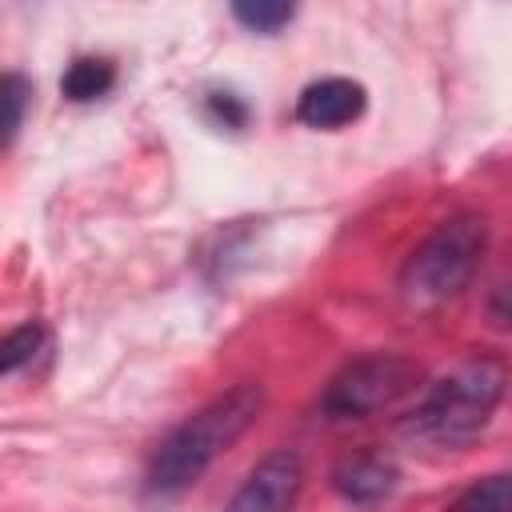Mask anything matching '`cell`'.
Returning a JSON list of instances; mask_svg holds the SVG:
<instances>
[{
    "mask_svg": "<svg viewBox=\"0 0 512 512\" xmlns=\"http://www.w3.org/2000/svg\"><path fill=\"white\" fill-rule=\"evenodd\" d=\"M364 104H368V96H364V88H360L356 80H348V76H328V80H316V84H308V88L300 92L296 116H300V124H308V128L336 132V128H344V124H352V120L364 112Z\"/></svg>",
    "mask_w": 512,
    "mask_h": 512,
    "instance_id": "6",
    "label": "cell"
},
{
    "mask_svg": "<svg viewBox=\"0 0 512 512\" xmlns=\"http://www.w3.org/2000/svg\"><path fill=\"white\" fill-rule=\"evenodd\" d=\"M508 388V364L500 356H468L440 376L404 420V436L428 448H464L492 420Z\"/></svg>",
    "mask_w": 512,
    "mask_h": 512,
    "instance_id": "2",
    "label": "cell"
},
{
    "mask_svg": "<svg viewBox=\"0 0 512 512\" xmlns=\"http://www.w3.org/2000/svg\"><path fill=\"white\" fill-rule=\"evenodd\" d=\"M300 484H304L300 456L280 448L248 472V480L236 488V496L228 500L224 512H292L296 496H300Z\"/></svg>",
    "mask_w": 512,
    "mask_h": 512,
    "instance_id": "5",
    "label": "cell"
},
{
    "mask_svg": "<svg viewBox=\"0 0 512 512\" xmlns=\"http://www.w3.org/2000/svg\"><path fill=\"white\" fill-rule=\"evenodd\" d=\"M208 108H212L224 124H232V128H240V124H244V116H248V112H244V104H240L236 96H224V92H216V96L208 100Z\"/></svg>",
    "mask_w": 512,
    "mask_h": 512,
    "instance_id": "13",
    "label": "cell"
},
{
    "mask_svg": "<svg viewBox=\"0 0 512 512\" xmlns=\"http://www.w3.org/2000/svg\"><path fill=\"white\" fill-rule=\"evenodd\" d=\"M232 16L252 32H276L296 16V8L292 4H276V0H256V4H236Z\"/></svg>",
    "mask_w": 512,
    "mask_h": 512,
    "instance_id": "11",
    "label": "cell"
},
{
    "mask_svg": "<svg viewBox=\"0 0 512 512\" xmlns=\"http://www.w3.org/2000/svg\"><path fill=\"white\" fill-rule=\"evenodd\" d=\"M448 512H512V476H488L472 484Z\"/></svg>",
    "mask_w": 512,
    "mask_h": 512,
    "instance_id": "10",
    "label": "cell"
},
{
    "mask_svg": "<svg viewBox=\"0 0 512 512\" xmlns=\"http://www.w3.org/2000/svg\"><path fill=\"white\" fill-rule=\"evenodd\" d=\"M264 408V388L260 384H236L224 396L208 400L200 412H192L152 456L144 492L152 500H172L188 492L220 452H228L260 416Z\"/></svg>",
    "mask_w": 512,
    "mask_h": 512,
    "instance_id": "1",
    "label": "cell"
},
{
    "mask_svg": "<svg viewBox=\"0 0 512 512\" xmlns=\"http://www.w3.org/2000/svg\"><path fill=\"white\" fill-rule=\"evenodd\" d=\"M44 344H48V332H44V324H20V328H12L8 336H4V344H0V368H4V376H12V372H20L24 364H32L40 352H44Z\"/></svg>",
    "mask_w": 512,
    "mask_h": 512,
    "instance_id": "9",
    "label": "cell"
},
{
    "mask_svg": "<svg viewBox=\"0 0 512 512\" xmlns=\"http://www.w3.org/2000/svg\"><path fill=\"white\" fill-rule=\"evenodd\" d=\"M332 484L336 492L348 500V504H360V508H372L380 500H388L400 484V472L392 460L384 456H352L344 460L336 472H332Z\"/></svg>",
    "mask_w": 512,
    "mask_h": 512,
    "instance_id": "7",
    "label": "cell"
},
{
    "mask_svg": "<svg viewBox=\"0 0 512 512\" xmlns=\"http://www.w3.org/2000/svg\"><path fill=\"white\" fill-rule=\"evenodd\" d=\"M424 380L420 364L400 352H368L348 360L324 388L320 412L328 420H368L392 404H400L408 392H416Z\"/></svg>",
    "mask_w": 512,
    "mask_h": 512,
    "instance_id": "4",
    "label": "cell"
},
{
    "mask_svg": "<svg viewBox=\"0 0 512 512\" xmlns=\"http://www.w3.org/2000/svg\"><path fill=\"white\" fill-rule=\"evenodd\" d=\"M488 224L476 212L448 216L400 268V300L408 312H436L456 300L480 268Z\"/></svg>",
    "mask_w": 512,
    "mask_h": 512,
    "instance_id": "3",
    "label": "cell"
},
{
    "mask_svg": "<svg viewBox=\"0 0 512 512\" xmlns=\"http://www.w3.org/2000/svg\"><path fill=\"white\" fill-rule=\"evenodd\" d=\"M28 80L20 72H8L4 76V88H0V100H4V148L16 140L20 124H24V104H28Z\"/></svg>",
    "mask_w": 512,
    "mask_h": 512,
    "instance_id": "12",
    "label": "cell"
},
{
    "mask_svg": "<svg viewBox=\"0 0 512 512\" xmlns=\"http://www.w3.org/2000/svg\"><path fill=\"white\" fill-rule=\"evenodd\" d=\"M112 80H116V72H112V64H108V60L80 56V60H72V64H68V72L60 76V88H64V96H68V100L84 104V100L104 96V92L112 88Z\"/></svg>",
    "mask_w": 512,
    "mask_h": 512,
    "instance_id": "8",
    "label": "cell"
}]
</instances>
